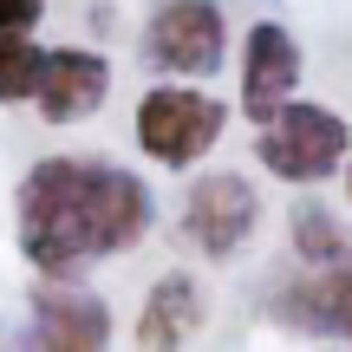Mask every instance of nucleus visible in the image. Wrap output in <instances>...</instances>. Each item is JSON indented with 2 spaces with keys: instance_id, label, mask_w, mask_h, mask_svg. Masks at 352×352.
I'll list each match as a JSON object with an SVG mask.
<instances>
[{
  "instance_id": "1a4fd4ad",
  "label": "nucleus",
  "mask_w": 352,
  "mask_h": 352,
  "mask_svg": "<svg viewBox=\"0 0 352 352\" xmlns=\"http://www.w3.org/2000/svg\"><path fill=\"white\" fill-rule=\"evenodd\" d=\"M33 340L52 352H98L111 340V307L85 294L78 280H46L33 287Z\"/></svg>"
},
{
  "instance_id": "f257e3e1",
  "label": "nucleus",
  "mask_w": 352,
  "mask_h": 352,
  "mask_svg": "<svg viewBox=\"0 0 352 352\" xmlns=\"http://www.w3.org/2000/svg\"><path fill=\"white\" fill-rule=\"evenodd\" d=\"M151 189L144 176L104 157H46L20 176L13 196V228L20 254L46 280H78L91 261L131 254L151 235Z\"/></svg>"
},
{
  "instance_id": "f03ea898",
  "label": "nucleus",
  "mask_w": 352,
  "mask_h": 352,
  "mask_svg": "<svg viewBox=\"0 0 352 352\" xmlns=\"http://www.w3.org/2000/svg\"><path fill=\"white\" fill-rule=\"evenodd\" d=\"M254 157H261V170L280 176V183H327L352 157V124L333 104L287 98L280 111H267L261 124H254Z\"/></svg>"
},
{
  "instance_id": "20e7f679",
  "label": "nucleus",
  "mask_w": 352,
  "mask_h": 352,
  "mask_svg": "<svg viewBox=\"0 0 352 352\" xmlns=\"http://www.w3.org/2000/svg\"><path fill=\"white\" fill-rule=\"evenodd\" d=\"M144 65L164 78H215L228 59V13L222 0H164L138 39Z\"/></svg>"
},
{
  "instance_id": "f8f14e48",
  "label": "nucleus",
  "mask_w": 352,
  "mask_h": 352,
  "mask_svg": "<svg viewBox=\"0 0 352 352\" xmlns=\"http://www.w3.org/2000/svg\"><path fill=\"white\" fill-rule=\"evenodd\" d=\"M39 59H46V52H39L26 33H0V104H26L33 98Z\"/></svg>"
},
{
  "instance_id": "ddd939ff",
  "label": "nucleus",
  "mask_w": 352,
  "mask_h": 352,
  "mask_svg": "<svg viewBox=\"0 0 352 352\" xmlns=\"http://www.w3.org/2000/svg\"><path fill=\"white\" fill-rule=\"evenodd\" d=\"M46 20V0H0V33H33Z\"/></svg>"
},
{
  "instance_id": "9d476101",
  "label": "nucleus",
  "mask_w": 352,
  "mask_h": 352,
  "mask_svg": "<svg viewBox=\"0 0 352 352\" xmlns=\"http://www.w3.org/2000/svg\"><path fill=\"white\" fill-rule=\"evenodd\" d=\"M202 320H209V300H202L196 274L176 267V274H164V280L151 287V300H144V314H138V346H144V352H170V346L196 340Z\"/></svg>"
},
{
  "instance_id": "7ed1b4c3",
  "label": "nucleus",
  "mask_w": 352,
  "mask_h": 352,
  "mask_svg": "<svg viewBox=\"0 0 352 352\" xmlns=\"http://www.w3.org/2000/svg\"><path fill=\"white\" fill-rule=\"evenodd\" d=\"M138 151L151 157L157 170H196L202 157L222 144L228 131V104L215 91H196V85H151L138 98Z\"/></svg>"
},
{
  "instance_id": "9b49d317",
  "label": "nucleus",
  "mask_w": 352,
  "mask_h": 352,
  "mask_svg": "<svg viewBox=\"0 0 352 352\" xmlns=\"http://www.w3.org/2000/svg\"><path fill=\"white\" fill-rule=\"evenodd\" d=\"M287 241H294V254H300L307 267H327V261H340V254H352L340 215H333L327 202H314V196L294 202V215H287Z\"/></svg>"
},
{
  "instance_id": "6e6552de",
  "label": "nucleus",
  "mask_w": 352,
  "mask_h": 352,
  "mask_svg": "<svg viewBox=\"0 0 352 352\" xmlns=\"http://www.w3.org/2000/svg\"><path fill=\"white\" fill-rule=\"evenodd\" d=\"M111 98V59L91 46H59L39 59V85H33V111L46 118V124H78V118H91L98 104Z\"/></svg>"
},
{
  "instance_id": "423d86ee",
  "label": "nucleus",
  "mask_w": 352,
  "mask_h": 352,
  "mask_svg": "<svg viewBox=\"0 0 352 352\" xmlns=\"http://www.w3.org/2000/svg\"><path fill=\"white\" fill-rule=\"evenodd\" d=\"M267 314L287 333H314V340H352V254L327 267H307V274L280 280Z\"/></svg>"
},
{
  "instance_id": "4468645a",
  "label": "nucleus",
  "mask_w": 352,
  "mask_h": 352,
  "mask_svg": "<svg viewBox=\"0 0 352 352\" xmlns=\"http://www.w3.org/2000/svg\"><path fill=\"white\" fill-rule=\"evenodd\" d=\"M340 176H346V202H352V157H346V164H340Z\"/></svg>"
},
{
  "instance_id": "39448f33",
  "label": "nucleus",
  "mask_w": 352,
  "mask_h": 352,
  "mask_svg": "<svg viewBox=\"0 0 352 352\" xmlns=\"http://www.w3.org/2000/svg\"><path fill=\"white\" fill-rule=\"evenodd\" d=\"M261 228V196L241 170H209L183 189V241L209 261H235Z\"/></svg>"
},
{
  "instance_id": "0eeeda50",
  "label": "nucleus",
  "mask_w": 352,
  "mask_h": 352,
  "mask_svg": "<svg viewBox=\"0 0 352 352\" xmlns=\"http://www.w3.org/2000/svg\"><path fill=\"white\" fill-rule=\"evenodd\" d=\"M300 39L287 33L280 20H254L248 33H241V118L248 124H261L267 111H280V104L300 91Z\"/></svg>"
}]
</instances>
